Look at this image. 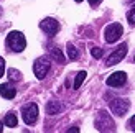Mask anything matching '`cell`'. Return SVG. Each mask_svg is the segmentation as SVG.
<instances>
[{"label":"cell","mask_w":135,"mask_h":133,"mask_svg":"<svg viewBox=\"0 0 135 133\" xmlns=\"http://www.w3.org/2000/svg\"><path fill=\"white\" fill-rule=\"evenodd\" d=\"M7 46L13 53H22L26 48V39L22 31H10L7 36Z\"/></svg>","instance_id":"cell-1"},{"label":"cell","mask_w":135,"mask_h":133,"mask_svg":"<svg viewBox=\"0 0 135 133\" xmlns=\"http://www.w3.org/2000/svg\"><path fill=\"white\" fill-rule=\"evenodd\" d=\"M94 125H96V130H99V131H114L115 130V125H114L112 117L107 114L105 110H99L97 112V117H96Z\"/></svg>","instance_id":"cell-2"},{"label":"cell","mask_w":135,"mask_h":133,"mask_svg":"<svg viewBox=\"0 0 135 133\" xmlns=\"http://www.w3.org/2000/svg\"><path fill=\"white\" fill-rule=\"evenodd\" d=\"M122 33H124V28H122V25H120V23H110V25H107V28L104 31L105 41L107 43H115L117 39L122 36Z\"/></svg>","instance_id":"cell-3"},{"label":"cell","mask_w":135,"mask_h":133,"mask_svg":"<svg viewBox=\"0 0 135 133\" xmlns=\"http://www.w3.org/2000/svg\"><path fill=\"white\" fill-rule=\"evenodd\" d=\"M109 107L112 110V114L114 115H117V117H122L127 114V110H129L130 107V104L127 99H112V100L109 102Z\"/></svg>","instance_id":"cell-4"},{"label":"cell","mask_w":135,"mask_h":133,"mask_svg":"<svg viewBox=\"0 0 135 133\" xmlns=\"http://www.w3.org/2000/svg\"><path fill=\"white\" fill-rule=\"evenodd\" d=\"M22 117L26 125H33L38 118V105L36 104H26L22 109Z\"/></svg>","instance_id":"cell-5"},{"label":"cell","mask_w":135,"mask_h":133,"mask_svg":"<svg viewBox=\"0 0 135 133\" xmlns=\"http://www.w3.org/2000/svg\"><path fill=\"white\" fill-rule=\"evenodd\" d=\"M50 71V59L48 58H38L33 64V72L38 79H45Z\"/></svg>","instance_id":"cell-6"},{"label":"cell","mask_w":135,"mask_h":133,"mask_svg":"<svg viewBox=\"0 0 135 133\" xmlns=\"http://www.w3.org/2000/svg\"><path fill=\"white\" fill-rule=\"evenodd\" d=\"M127 51H129V46H127V43H122L119 46V48L112 53V54L107 58V61H105V66H114V64H117V63H120L122 59L125 58V54H127Z\"/></svg>","instance_id":"cell-7"},{"label":"cell","mask_w":135,"mask_h":133,"mask_svg":"<svg viewBox=\"0 0 135 133\" xmlns=\"http://www.w3.org/2000/svg\"><path fill=\"white\" fill-rule=\"evenodd\" d=\"M40 28H41L48 36H55L59 31V23L55 18H45V20L40 22Z\"/></svg>","instance_id":"cell-8"},{"label":"cell","mask_w":135,"mask_h":133,"mask_svg":"<svg viewBox=\"0 0 135 133\" xmlns=\"http://www.w3.org/2000/svg\"><path fill=\"white\" fill-rule=\"evenodd\" d=\"M107 85L109 87H122V85L127 82V74L122 71H117V72H114L112 76L107 77Z\"/></svg>","instance_id":"cell-9"},{"label":"cell","mask_w":135,"mask_h":133,"mask_svg":"<svg viewBox=\"0 0 135 133\" xmlns=\"http://www.w3.org/2000/svg\"><path fill=\"white\" fill-rule=\"evenodd\" d=\"M0 95L5 97V99H13L17 95V90H15V87H12L10 84H2L0 85Z\"/></svg>","instance_id":"cell-10"},{"label":"cell","mask_w":135,"mask_h":133,"mask_svg":"<svg viewBox=\"0 0 135 133\" xmlns=\"http://www.w3.org/2000/svg\"><path fill=\"white\" fill-rule=\"evenodd\" d=\"M46 112H48L50 115H56L61 112V104H59L58 100H50L48 104H46Z\"/></svg>","instance_id":"cell-11"},{"label":"cell","mask_w":135,"mask_h":133,"mask_svg":"<svg viewBox=\"0 0 135 133\" xmlns=\"http://www.w3.org/2000/svg\"><path fill=\"white\" fill-rule=\"evenodd\" d=\"M3 123L7 125V127H10V128H15L17 125H18V120H17V115L15 114H7L5 115V120H3Z\"/></svg>","instance_id":"cell-12"},{"label":"cell","mask_w":135,"mask_h":133,"mask_svg":"<svg viewBox=\"0 0 135 133\" xmlns=\"http://www.w3.org/2000/svg\"><path fill=\"white\" fill-rule=\"evenodd\" d=\"M51 56L56 59V61L59 63V64H64L66 61H64V56H63V53L59 51V48H53L51 49Z\"/></svg>","instance_id":"cell-13"},{"label":"cell","mask_w":135,"mask_h":133,"mask_svg":"<svg viewBox=\"0 0 135 133\" xmlns=\"http://www.w3.org/2000/svg\"><path fill=\"white\" fill-rule=\"evenodd\" d=\"M86 76H87L86 71H79V72H78L76 81H74V89H79V87H81V84H83V81L86 79Z\"/></svg>","instance_id":"cell-14"},{"label":"cell","mask_w":135,"mask_h":133,"mask_svg":"<svg viewBox=\"0 0 135 133\" xmlns=\"http://www.w3.org/2000/svg\"><path fill=\"white\" fill-rule=\"evenodd\" d=\"M68 56H69V59H73V61L79 58V53H78V49L74 48V46H73L71 43L68 44Z\"/></svg>","instance_id":"cell-15"},{"label":"cell","mask_w":135,"mask_h":133,"mask_svg":"<svg viewBox=\"0 0 135 133\" xmlns=\"http://www.w3.org/2000/svg\"><path fill=\"white\" fill-rule=\"evenodd\" d=\"M8 79L10 81H20L22 79V72L17 69H8Z\"/></svg>","instance_id":"cell-16"},{"label":"cell","mask_w":135,"mask_h":133,"mask_svg":"<svg viewBox=\"0 0 135 133\" xmlns=\"http://www.w3.org/2000/svg\"><path fill=\"white\" fill-rule=\"evenodd\" d=\"M91 54L96 58V59H99V58H102V54H104V51L100 49V48H92L91 49Z\"/></svg>","instance_id":"cell-17"},{"label":"cell","mask_w":135,"mask_h":133,"mask_svg":"<svg viewBox=\"0 0 135 133\" xmlns=\"http://www.w3.org/2000/svg\"><path fill=\"white\" fill-rule=\"evenodd\" d=\"M127 18H129V22H130V25H135V7L127 13Z\"/></svg>","instance_id":"cell-18"},{"label":"cell","mask_w":135,"mask_h":133,"mask_svg":"<svg viewBox=\"0 0 135 133\" xmlns=\"http://www.w3.org/2000/svg\"><path fill=\"white\" fill-rule=\"evenodd\" d=\"M3 74H5V61H3V58L0 56V77Z\"/></svg>","instance_id":"cell-19"},{"label":"cell","mask_w":135,"mask_h":133,"mask_svg":"<svg viewBox=\"0 0 135 133\" xmlns=\"http://www.w3.org/2000/svg\"><path fill=\"white\" fill-rule=\"evenodd\" d=\"M129 127H130V130H132V131H135V115L130 118V122H129Z\"/></svg>","instance_id":"cell-20"},{"label":"cell","mask_w":135,"mask_h":133,"mask_svg":"<svg viewBox=\"0 0 135 133\" xmlns=\"http://www.w3.org/2000/svg\"><path fill=\"white\" fill-rule=\"evenodd\" d=\"M100 2H102V0H89V3H91L92 7H96V5H99Z\"/></svg>","instance_id":"cell-21"},{"label":"cell","mask_w":135,"mask_h":133,"mask_svg":"<svg viewBox=\"0 0 135 133\" xmlns=\"http://www.w3.org/2000/svg\"><path fill=\"white\" fill-rule=\"evenodd\" d=\"M68 131H69V133H71V131H74V133H78V131H79V128H69V130H68Z\"/></svg>","instance_id":"cell-22"},{"label":"cell","mask_w":135,"mask_h":133,"mask_svg":"<svg viewBox=\"0 0 135 133\" xmlns=\"http://www.w3.org/2000/svg\"><path fill=\"white\" fill-rule=\"evenodd\" d=\"M2 131H3V125H2V123H0V133H2Z\"/></svg>","instance_id":"cell-23"},{"label":"cell","mask_w":135,"mask_h":133,"mask_svg":"<svg viewBox=\"0 0 135 133\" xmlns=\"http://www.w3.org/2000/svg\"><path fill=\"white\" fill-rule=\"evenodd\" d=\"M127 2H129V3H135V0H127Z\"/></svg>","instance_id":"cell-24"},{"label":"cell","mask_w":135,"mask_h":133,"mask_svg":"<svg viewBox=\"0 0 135 133\" xmlns=\"http://www.w3.org/2000/svg\"><path fill=\"white\" fill-rule=\"evenodd\" d=\"M74 2H78V3H79V2H83V0H74Z\"/></svg>","instance_id":"cell-25"},{"label":"cell","mask_w":135,"mask_h":133,"mask_svg":"<svg viewBox=\"0 0 135 133\" xmlns=\"http://www.w3.org/2000/svg\"><path fill=\"white\" fill-rule=\"evenodd\" d=\"M0 17H2V8H0Z\"/></svg>","instance_id":"cell-26"}]
</instances>
